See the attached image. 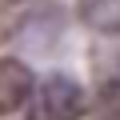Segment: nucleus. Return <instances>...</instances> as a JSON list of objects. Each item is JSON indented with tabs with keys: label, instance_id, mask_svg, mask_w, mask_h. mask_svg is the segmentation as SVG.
<instances>
[{
	"label": "nucleus",
	"instance_id": "f257e3e1",
	"mask_svg": "<svg viewBox=\"0 0 120 120\" xmlns=\"http://www.w3.org/2000/svg\"><path fill=\"white\" fill-rule=\"evenodd\" d=\"M28 100H32L28 104V120H76L84 112V88L72 76H64V72L44 76L32 88Z\"/></svg>",
	"mask_w": 120,
	"mask_h": 120
},
{
	"label": "nucleus",
	"instance_id": "f03ea898",
	"mask_svg": "<svg viewBox=\"0 0 120 120\" xmlns=\"http://www.w3.org/2000/svg\"><path fill=\"white\" fill-rule=\"evenodd\" d=\"M32 88H36V80L24 60H16V56L0 60V116H12L16 108H24Z\"/></svg>",
	"mask_w": 120,
	"mask_h": 120
},
{
	"label": "nucleus",
	"instance_id": "7ed1b4c3",
	"mask_svg": "<svg viewBox=\"0 0 120 120\" xmlns=\"http://www.w3.org/2000/svg\"><path fill=\"white\" fill-rule=\"evenodd\" d=\"M76 8L92 32H120V0H80Z\"/></svg>",
	"mask_w": 120,
	"mask_h": 120
},
{
	"label": "nucleus",
	"instance_id": "20e7f679",
	"mask_svg": "<svg viewBox=\"0 0 120 120\" xmlns=\"http://www.w3.org/2000/svg\"><path fill=\"white\" fill-rule=\"evenodd\" d=\"M92 116H96V120H120V76L96 88V96H92Z\"/></svg>",
	"mask_w": 120,
	"mask_h": 120
}]
</instances>
